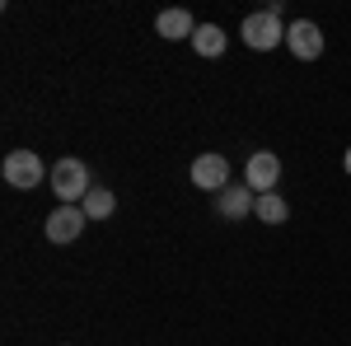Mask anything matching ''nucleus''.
Here are the masks:
<instances>
[{"mask_svg":"<svg viewBox=\"0 0 351 346\" xmlns=\"http://www.w3.org/2000/svg\"><path fill=\"white\" fill-rule=\"evenodd\" d=\"M253 201H258V192L248 183L225 187V192H216V215H225V220H248V215H253Z\"/></svg>","mask_w":351,"mask_h":346,"instance_id":"8","label":"nucleus"},{"mask_svg":"<svg viewBox=\"0 0 351 346\" xmlns=\"http://www.w3.org/2000/svg\"><path fill=\"white\" fill-rule=\"evenodd\" d=\"M84 225H89L84 206H56V211L47 215V239L52 243H75Z\"/></svg>","mask_w":351,"mask_h":346,"instance_id":"7","label":"nucleus"},{"mask_svg":"<svg viewBox=\"0 0 351 346\" xmlns=\"http://www.w3.org/2000/svg\"><path fill=\"white\" fill-rule=\"evenodd\" d=\"M47 178H52V192H56V201H61V206H80L84 197H89V169H84V160H66V155H61V160L52 164V173H47Z\"/></svg>","mask_w":351,"mask_h":346,"instance_id":"1","label":"nucleus"},{"mask_svg":"<svg viewBox=\"0 0 351 346\" xmlns=\"http://www.w3.org/2000/svg\"><path fill=\"white\" fill-rule=\"evenodd\" d=\"M286 47H291L295 61H319L324 56V33H319L314 19H295V24L286 28Z\"/></svg>","mask_w":351,"mask_h":346,"instance_id":"4","label":"nucleus"},{"mask_svg":"<svg viewBox=\"0 0 351 346\" xmlns=\"http://www.w3.org/2000/svg\"><path fill=\"white\" fill-rule=\"evenodd\" d=\"M192 183L202 192H225L230 187V160L225 155H197L192 160Z\"/></svg>","mask_w":351,"mask_h":346,"instance_id":"6","label":"nucleus"},{"mask_svg":"<svg viewBox=\"0 0 351 346\" xmlns=\"http://www.w3.org/2000/svg\"><path fill=\"white\" fill-rule=\"evenodd\" d=\"M276 178H281V160L271 150H253L248 155V169H243V183L263 197V192H276Z\"/></svg>","mask_w":351,"mask_h":346,"instance_id":"5","label":"nucleus"},{"mask_svg":"<svg viewBox=\"0 0 351 346\" xmlns=\"http://www.w3.org/2000/svg\"><path fill=\"white\" fill-rule=\"evenodd\" d=\"M192 47H197L202 56H220V52H225V28H220V24H197Z\"/></svg>","mask_w":351,"mask_h":346,"instance_id":"11","label":"nucleus"},{"mask_svg":"<svg viewBox=\"0 0 351 346\" xmlns=\"http://www.w3.org/2000/svg\"><path fill=\"white\" fill-rule=\"evenodd\" d=\"M243 42H248L253 52H271V47H281V42H286L281 14H271V10H258V14H248V19H243Z\"/></svg>","mask_w":351,"mask_h":346,"instance_id":"2","label":"nucleus"},{"mask_svg":"<svg viewBox=\"0 0 351 346\" xmlns=\"http://www.w3.org/2000/svg\"><path fill=\"white\" fill-rule=\"evenodd\" d=\"M342 164H347V173H351V150H347V160H342Z\"/></svg>","mask_w":351,"mask_h":346,"instance_id":"13","label":"nucleus"},{"mask_svg":"<svg viewBox=\"0 0 351 346\" xmlns=\"http://www.w3.org/2000/svg\"><path fill=\"white\" fill-rule=\"evenodd\" d=\"M80 206H84V215H89V220H108V215L117 211V197H112L108 187H89V197H84Z\"/></svg>","mask_w":351,"mask_h":346,"instance_id":"12","label":"nucleus"},{"mask_svg":"<svg viewBox=\"0 0 351 346\" xmlns=\"http://www.w3.org/2000/svg\"><path fill=\"white\" fill-rule=\"evenodd\" d=\"M155 33H160V38H169V42H178V38H188V42H192L197 24H192L188 10H164L160 19H155Z\"/></svg>","mask_w":351,"mask_h":346,"instance_id":"9","label":"nucleus"},{"mask_svg":"<svg viewBox=\"0 0 351 346\" xmlns=\"http://www.w3.org/2000/svg\"><path fill=\"white\" fill-rule=\"evenodd\" d=\"M253 215H258L263 225H281V220L291 215V206H286V197H281V192H263V197L253 201Z\"/></svg>","mask_w":351,"mask_h":346,"instance_id":"10","label":"nucleus"},{"mask_svg":"<svg viewBox=\"0 0 351 346\" xmlns=\"http://www.w3.org/2000/svg\"><path fill=\"white\" fill-rule=\"evenodd\" d=\"M47 173H52V169H43V160H38L33 150H10V155H5V183L19 187V192H33Z\"/></svg>","mask_w":351,"mask_h":346,"instance_id":"3","label":"nucleus"}]
</instances>
